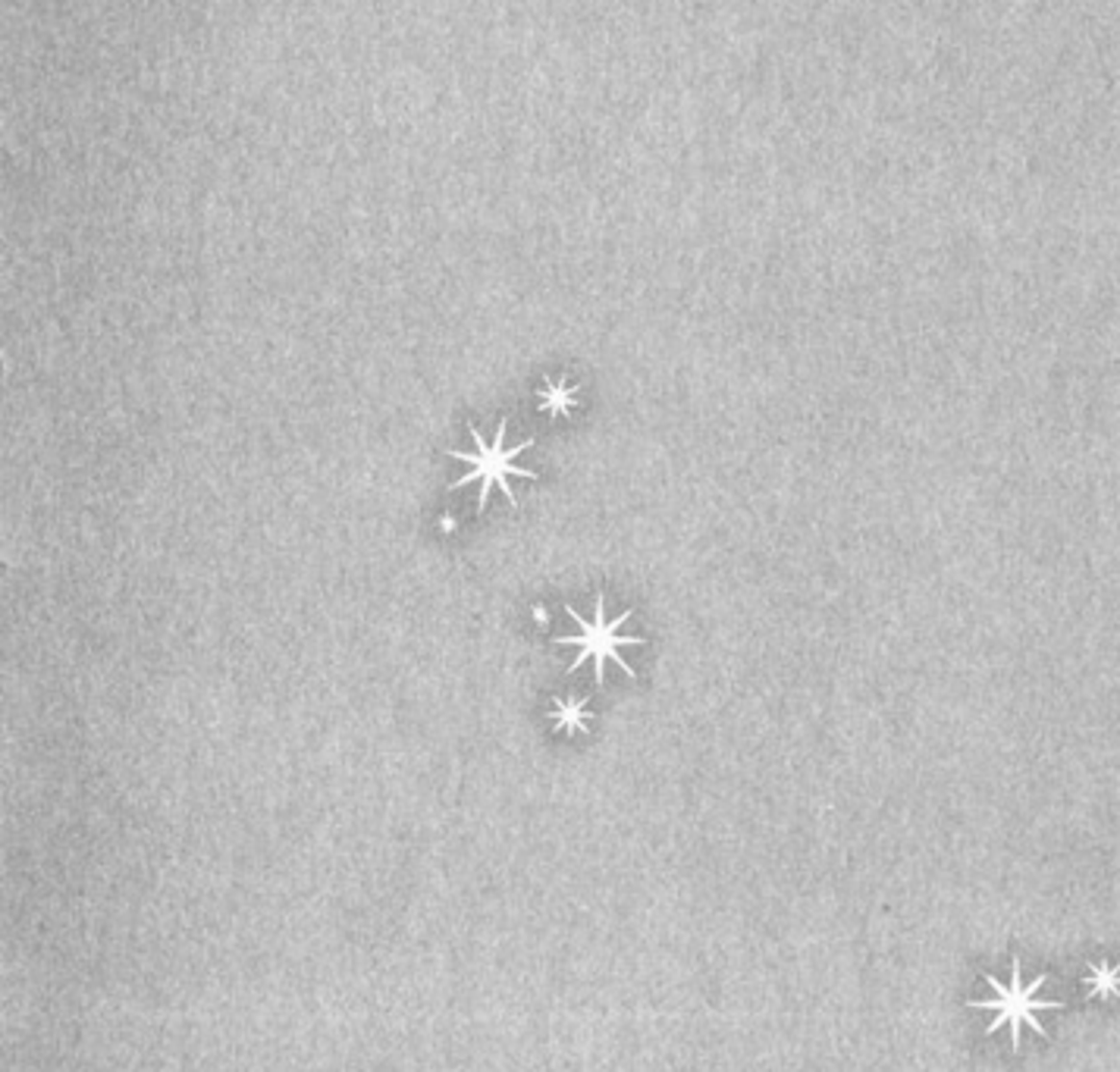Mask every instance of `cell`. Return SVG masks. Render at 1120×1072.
<instances>
[{
    "instance_id": "cell-1",
    "label": "cell",
    "mask_w": 1120,
    "mask_h": 1072,
    "mask_svg": "<svg viewBox=\"0 0 1120 1072\" xmlns=\"http://www.w3.org/2000/svg\"><path fill=\"white\" fill-rule=\"evenodd\" d=\"M506 426H509L506 421H499L493 443H486L478 426L471 424L468 430L474 436V449H478V451H474V455H468V451H449L452 458L471 461L468 474L459 476V480L449 486V493H456V490H461V486H468V483H481V496H478V508L481 511L486 508V499H490L493 486H496V490H503V496L509 499V505H515L518 499H515V493H511V486H509L511 476H518V480H537V474L528 471V468H518V461H515L524 449L534 446V439H524V443H518L515 449H506Z\"/></svg>"
},
{
    "instance_id": "cell-2",
    "label": "cell",
    "mask_w": 1120,
    "mask_h": 1072,
    "mask_svg": "<svg viewBox=\"0 0 1120 1072\" xmlns=\"http://www.w3.org/2000/svg\"><path fill=\"white\" fill-rule=\"evenodd\" d=\"M995 997L992 1000H973L976 1010H992V1032L1010 1029V1047H1020V1029L1030 1026L1035 1035H1042L1039 1010H1060V1000H1042L1039 991L1048 985V975H1039L1033 985H1023L1020 979V960H1010V985H1001L988 979Z\"/></svg>"
},
{
    "instance_id": "cell-3",
    "label": "cell",
    "mask_w": 1120,
    "mask_h": 1072,
    "mask_svg": "<svg viewBox=\"0 0 1120 1072\" xmlns=\"http://www.w3.org/2000/svg\"><path fill=\"white\" fill-rule=\"evenodd\" d=\"M568 618L581 627L578 637H556L559 646H568V643H571V646L581 649L578 659L568 665V671H578L581 665L593 662V674H597V684L603 687V681H606V662H615L628 677H635L631 665L622 659V652H618L622 646H637V643H640V637H622V634H618L622 624L631 618V612H622V615L615 618V621H606V599H603V596H597L593 621H584V618L575 609H571V605H568Z\"/></svg>"
},
{
    "instance_id": "cell-4",
    "label": "cell",
    "mask_w": 1120,
    "mask_h": 1072,
    "mask_svg": "<svg viewBox=\"0 0 1120 1072\" xmlns=\"http://www.w3.org/2000/svg\"><path fill=\"white\" fill-rule=\"evenodd\" d=\"M553 719L559 724V731H568V734H578V731H587V702L584 699H556L553 702Z\"/></svg>"
},
{
    "instance_id": "cell-5",
    "label": "cell",
    "mask_w": 1120,
    "mask_h": 1072,
    "mask_svg": "<svg viewBox=\"0 0 1120 1072\" xmlns=\"http://www.w3.org/2000/svg\"><path fill=\"white\" fill-rule=\"evenodd\" d=\"M575 386L568 383V379H556V383H543V389H540V408L543 411H550L553 417H559V414H568L571 408H575Z\"/></svg>"
},
{
    "instance_id": "cell-6",
    "label": "cell",
    "mask_w": 1120,
    "mask_h": 1072,
    "mask_svg": "<svg viewBox=\"0 0 1120 1072\" xmlns=\"http://www.w3.org/2000/svg\"><path fill=\"white\" fill-rule=\"evenodd\" d=\"M1086 985H1089L1092 997H1111L1120 991V969L1108 966V962H1099V966H1092V972L1086 975Z\"/></svg>"
}]
</instances>
